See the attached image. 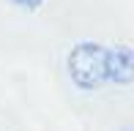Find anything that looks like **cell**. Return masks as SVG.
Returning a JSON list of instances; mask_svg holds the SVG:
<instances>
[{
    "instance_id": "obj_1",
    "label": "cell",
    "mask_w": 134,
    "mask_h": 131,
    "mask_svg": "<svg viewBox=\"0 0 134 131\" xmlns=\"http://www.w3.org/2000/svg\"><path fill=\"white\" fill-rule=\"evenodd\" d=\"M69 76L80 90L93 93L107 85V46L96 41H80L66 57Z\"/></svg>"
},
{
    "instance_id": "obj_2",
    "label": "cell",
    "mask_w": 134,
    "mask_h": 131,
    "mask_svg": "<svg viewBox=\"0 0 134 131\" xmlns=\"http://www.w3.org/2000/svg\"><path fill=\"white\" fill-rule=\"evenodd\" d=\"M107 82L126 87L134 82V49L126 44L107 46Z\"/></svg>"
},
{
    "instance_id": "obj_3",
    "label": "cell",
    "mask_w": 134,
    "mask_h": 131,
    "mask_svg": "<svg viewBox=\"0 0 134 131\" xmlns=\"http://www.w3.org/2000/svg\"><path fill=\"white\" fill-rule=\"evenodd\" d=\"M8 3H14L16 8H22V11H36V8L44 5V0H8Z\"/></svg>"
}]
</instances>
